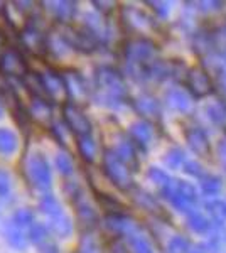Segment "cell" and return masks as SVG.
Wrapping results in <instances>:
<instances>
[{
    "label": "cell",
    "mask_w": 226,
    "mask_h": 253,
    "mask_svg": "<svg viewBox=\"0 0 226 253\" xmlns=\"http://www.w3.org/2000/svg\"><path fill=\"white\" fill-rule=\"evenodd\" d=\"M94 81H96L98 96L96 103H101L105 107H115L117 103L125 98L127 88L123 83V78L118 71H115L110 66H100L96 69L94 75Z\"/></svg>",
    "instance_id": "1"
},
{
    "label": "cell",
    "mask_w": 226,
    "mask_h": 253,
    "mask_svg": "<svg viewBox=\"0 0 226 253\" xmlns=\"http://www.w3.org/2000/svg\"><path fill=\"white\" fill-rule=\"evenodd\" d=\"M17 41L20 44V47H19L20 51L27 52V54L34 56V58L46 56L47 32L41 27L39 15L36 14V12L27 19L26 26L17 32Z\"/></svg>",
    "instance_id": "2"
},
{
    "label": "cell",
    "mask_w": 226,
    "mask_h": 253,
    "mask_svg": "<svg viewBox=\"0 0 226 253\" xmlns=\"http://www.w3.org/2000/svg\"><path fill=\"white\" fill-rule=\"evenodd\" d=\"M26 179L34 189L41 193H47L52 184V172L46 156L41 150L29 152L26 157Z\"/></svg>",
    "instance_id": "3"
},
{
    "label": "cell",
    "mask_w": 226,
    "mask_h": 253,
    "mask_svg": "<svg viewBox=\"0 0 226 253\" xmlns=\"http://www.w3.org/2000/svg\"><path fill=\"white\" fill-rule=\"evenodd\" d=\"M63 29L59 34L63 36L64 41L69 44L73 51L80 52H94L100 46V41L86 29L85 26H71V24H61Z\"/></svg>",
    "instance_id": "4"
},
{
    "label": "cell",
    "mask_w": 226,
    "mask_h": 253,
    "mask_svg": "<svg viewBox=\"0 0 226 253\" xmlns=\"http://www.w3.org/2000/svg\"><path fill=\"white\" fill-rule=\"evenodd\" d=\"M103 172L108 179V182H112L113 186L120 187V189H130L132 186V172L123 162L118 159L115 154L110 150H105L103 156Z\"/></svg>",
    "instance_id": "5"
},
{
    "label": "cell",
    "mask_w": 226,
    "mask_h": 253,
    "mask_svg": "<svg viewBox=\"0 0 226 253\" xmlns=\"http://www.w3.org/2000/svg\"><path fill=\"white\" fill-rule=\"evenodd\" d=\"M0 73L7 80H22L29 73V64L19 47H7L0 56Z\"/></svg>",
    "instance_id": "6"
},
{
    "label": "cell",
    "mask_w": 226,
    "mask_h": 253,
    "mask_svg": "<svg viewBox=\"0 0 226 253\" xmlns=\"http://www.w3.org/2000/svg\"><path fill=\"white\" fill-rule=\"evenodd\" d=\"M63 124L68 126V130L76 137H86L91 133V122L85 115L81 107L64 101L63 103Z\"/></svg>",
    "instance_id": "7"
},
{
    "label": "cell",
    "mask_w": 226,
    "mask_h": 253,
    "mask_svg": "<svg viewBox=\"0 0 226 253\" xmlns=\"http://www.w3.org/2000/svg\"><path fill=\"white\" fill-rule=\"evenodd\" d=\"M61 78H63L64 91H66V101H71V103L80 107L81 101H85L90 95V89L86 86L85 78L75 69L63 71L61 73Z\"/></svg>",
    "instance_id": "8"
},
{
    "label": "cell",
    "mask_w": 226,
    "mask_h": 253,
    "mask_svg": "<svg viewBox=\"0 0 226 253\" xmlns=\"http://www.w3.org/2000/svg\"><path fill=\"white\" fill-rule=\"evenodd\" d=\"M41 78V83H43L44 88V95L49 101H61L66 98V91H64V84H63V78L57 71H54L52 68H43L39 71H36Z\"/></svg>",
    "instance_id": "9"
},
{
    "label": "cell",
    "mask_w": 226,
    "mask_h": 253,
    "mask_svg": "<svg viewBox=\"0 0 226 253\" xmlns=\"http://www.w3.org/2000/svg\"><path fill=\"white\" fill-rule=\"evenodd\" d=\"M29 118H31L32 124H38L43 126H51L52 125V103L44 98H36L31 96L27 108Z\"/></svg>",
    "instance_id": "10"
},
{
    "label": "cell",
    "mask_w": 226,
    "mask_h": 253,
    "mask_svg": "<svg viewBox=\"0 0 226 253\" xmlns=\"http://www.w3.org/2000/svg\"><path fill=\"white\" fill-rule=\"evenodd\" d=\"M154 52V44L145 38L132 39L125 44V56L130 63H143Z\"/></svg>",
    "instance_id": "11"
},
{
    "label": "cell",
    "mask_w": 226,
    "mask_h": 253,
    "mask_svg": "<svg viewBox=\"0 0 226 253\" xmlns=\"http://www.w3.org/2000/svg\"><path fill=\"white\" fill-rule=\"evenodd\" d=\"M112 152L120 159L123 164L129 167L130 172H132V170H137L135 169V167L138 166L137 152H135L134 144L127 137H118L117 140H115V147L112 149Z\"/></svg>",
    "instance_id": "12"
},
{
    "label": "cell",
    "mask_w": 226,
    "mask_h": 253,
    "mask_svg": "<svg viewBox=\"0 0 226 253\" xmlns=\"http://www.w3.org/2000/svg\"><path fill=\"white\" fill-rule=\"evenodd\" d=\"M73 203H75L76 218L81 226L86 228V230H91V228L96 226L100 219H98V214H96V211H94V208L83 198V193L80 196H76V198L73 199Z\"/></svg>",
    "instance_id": "13"
},
{
    "label": "cell",
    "mask_w": 226,
    "mask_h": 253,
    "mask_svg": "<svg viewBox=\"0 0 226 253\" xmlns=\"http://www.w3.org/2000/svg\"><path fill=\"white\" fill-rule=\"evenodd\" d=\"M43 5H47L46 9L59 24H71V20L76 15V2L56 0V2H43Z\"/></svg>",
    "instance_id": "14"
},
{
    "label": "cell",
    "mask_w": 226,
    "mask_h": 253,
    "mask_svg": "<svg viewBox=\"0 0 226 253\" xmlns=\"http://www.w3.org/2000/svg\"><path fill=\"white\" fill-rule=\"evenodd\" d=\"M103 226L106 231L120 236V235H132L134 233V221L125 213H112L106 214L103 219Z\"/></svg>",
    "instance_id": "15"
},
{
    "label": "cell",
    "mask_w": 226,
    "mask_h": 253,
    "mask_svg": "<svg viewBox=\"0 0 226 253\" xmlns=\"http://www.w3.org/2000/svg\"><path fill=\"white\" fill-rule=\"evenodd\" d=\"M186 84L189 86V89H191V91L199 98L206 96L208 93L211 91V81H209L206 71L201 69V68H194V69L189 71Z\"/></svg>",
    "instance_id": "16"
},
{
    "label": "cell",
    "mask_w": 226,
    "mask_h": 253,
    "mask_svg": "<svg viewBox=\"0 0 226 253\" xmlns=\"http://www.w3.org/2000/svg\"><path fill=\"white\" fill-rule=\"evenodd\" d=\"M186 138H187L189 147H191L198 156L206 157L209 154V140H208V135L204 133V130L192 126V128L187 130Z\"/></svg>",
    "instance_id": "17"
},
{
    "label": "cell",
    "mask_w": 226,
    "mask_h": 253,
    "mask_svg": "<svg viewBox=\"0 0 226 253\" xmlns=\"http://www.w3.org/2000/svg\"><path fill=\"white\" fill-rule=\"evenodd\" d=\"M49 219V233L56 235L57 238H68L71 236L73 233V223L69 219V216L66 213H61V214H56L52 218H47Z\"/></svg>",
    "instance_id": "18"
},
{
    "label": "cell",
    "mask_w": 226,
    "mask_h": 253,
    "mask_svg": "<svg viewBox=\"0 0 226 253\" xmlns=\"http://www.w3.org/2000/svg\"><path fill=\"white\" fill-rule=\"evenodd\" d=\"M123 22L135 31H145L150 26V17H147L142 10L134 9V7H125L123 9Z\"/></svg>",
    "instance_id": "19"
},
{
    "label": "cell",
    "mask_w": 226,
    "mask_h": 253,
    "mask_svg": "<svg viewBox=\"0 0 226 253\" xmlns=\"http://www.w3.org/2000/svg\"><path fill=\"white\" fill-rule=\"evenodd\" d=\"M3 233H5V240L7 243L10 245L14 250L17 252H24L27 248V236L24 235L22 230H19L17 226H14L10 221L5 223V228H3Z\"/></svg>",
    "instance_id": "20"
},
{
    "label": "cell",
    "mask_w": 226,
    "mask_h": 253,
    "mask_svg": "<svg viewBox=\"0 0 226 253\" xmlns=\"http://www.w3.org/2000/svg\"><path fill=\"white\" fill-rule=\"evenodd\" d=\"M19 149L17 135L9 128H0V154L5 157L15 154Z\"/></svg>",
    "instance_id": "21"
},
{
    "label": "cell",
    "mask_w": 226,
    "mask_h": 253,
    "mask_svg": "<svg viewBox=\"0 0 226 253\" xmlns=\"http://www.w3.org/2000/svg\"><path fill=\"white\" fill-rule=\"evenodd\" d=\"M39 210H41V213H44V214L47 216V218H52V216H56V214L64 213V210H63V206H61L59 199H57L56 196L49 194V193L41 196Z\"/></svg>",
    "instance_id": "22"
},
{
    "label": "cell",
    "mask_w": 226,
    "mask_h": 253,
    "mask_svg": "<svg viewBox=\"0 0 226 253\" xmlns=\"http://www.w3.org/2000/svg\"><path fill=\"white\" fill-rule=\"evenodd\" d=\"M130 135H132L134 142H137L140 145H147L152 140V137H154V128L147 122H137L130 128Z\"/></svg>",
    "instance_id": "23"
},
{
    "label": "cell",
    "mask_w": 226,
    "mask_h": 253,
    "mask_svg": "<svg viewBox=\"0 0 226 253\" xmlns=\"http://www.w3.org/2000/svg\"><path fill=\"white\" fill-rule=\"evenodd\" d=\"M78 152H80L85 162H88V164L94 162V159H96V142L93 140L91 135L78 137Z\"/></svg>",
    "instance_id": "24"
},
{
    "label": "cell",
    "mask_w": 226,
    "mask_h": 253,
    "mask_svg": "<svg viewBox=\"0 0 226 253\" xmlns=\"http://www.w3.org/2000/svg\"><path fill=\"white\" fill-rule=\"evenodd\" d=\"M10 223L14 226H17L19 230H29V228L34 224V213H32L29 208H20V210L15 211L10 218Z\"/></svg>",
    "instance_id": "25"
},
{
    "label": "cell",
    "mask_w": 226,
    "mask_h": 253,
    "mask_svg": "<svg viewBox=\"0 0 226 253\" xmlns=\"http://www.w3.org/2000/svg\"><path fill=\"white\" fill-rule=\"evenodd\" d=\"M166 98H167V103L172 108L179 110V112H186V110L191 108V101H189L187 95L184 91H181V89H171Z\"/></svg>",
    "instance_id": "26"
},
{
    "label": "cell",
    "mask_w": 226,
    "mask_h": 253,
    "mask_svg": "<svg viewBox=\"0 0 226 253\" xmlns=\"http://www.w3.org/2000/svg\"><path fill=\"white\" fill-rule=\"evenodd\" d=\"M135 108L143 117L159 115V103L150 96H138L137 101H135Z\"/></svg>",
    "instance_id": "27"
},
{
    "label": "cell",
    "mask_w": 226,
    "mask_h": 253,
    "mask_svg": "<svg viewBox=\"0 0 226 253\" xmlns=\"http://www.w3.org/2000/svg\"><path fill=\"white\" fill-rule=\"evenodd\" d=\"M49 236H51V233H49L46 224H43V223H34L27 230V240L31 243H34L36 247H38L39 243H43L44 240H47Z\"/></svg>",
    "instance_id": "28"
},
{
    "label": "cell",
    "mask_w": 226,
    "mask_h": 253,
    "mask_svg": "<svg viewBox=\"0 0 226 253\" xmlns=\"http://www.w3.org/2000/svg\"><path fill=\"white\" fill-rule=\"evenodd\" d=\"M134 199H135V203H137L138 206L143 208V210H147V211H157V210H160L154 196L149 194V193H145V191H142V189H135L134 191Z\"/></svg>",
    "instance_id": "29"
},
{
    "label": "cell",
    "mask_w": 226,
    "mask_h": 253,
    "mask_svg": "<svg viewBox=\"0 0 226 253\" xmlns=\"http://www.w3.org/2000/svg\"><path fill=\"white\" fill-rule=\"evenodd\" d=\"M54 164H56L57 172L63 174V175H71L73 170H75V162H73V159L68 152L57 154L54 159Z\"/></svg>",
    "instance_id": "30"
},
{
    "label": "cell",
    "mask_w": 226,
    "mask_h": 253,
    "mask_svg": "<svg viewBox=\"0 0 226 253\" xmlns=\"http://www.w3.org/2000/svg\"><path fill=\"white\" fill-rule=\"evenodd\" d=\"M51 128V133L52 137L56 138V142L59 145L66 147L68 145V140H69V135H71V132L68 130V126L63 124V122H52V125L49 126Z\"/></svg>",
    "instance_id": "31"
},
{
    "label": "cell",
    "mask_w": 226,
    "mask_h": 253,
    "mask_svg": "<svg viewBox=\"0 0 226 253\" xmlns=\"http://www.w3.org/2000/svg\"><path fill=\"white\" fill-rule=\"evenodd\" d=\"M187 224L194 233H206V231L209 230V226H211L208 219L199 213H194V214L189 216Z\"/></svg>",
    "instance_id": "32"
},
{
    "label": "cell",
    "mask_w": 226,
    "mask_h": 253,
    "mask_svg": "<svg viewBox=\"0 0 226 253\" xmlns=\"http://www.w3.org/2000/svg\"><path fill=\"white\" fill-rule=\"evenodd\" d=\"M221 179L216 177V175H206L201 182V187H203V193L206 196H216L221 191Z\"/></svg>",
    "instance_id": "33"
},
{
    "label": "cell",
    "mask_w": 226,
    "mask_h": 253,
    "mask_svg": "<svg viewBox=\"0 0 226 253\" xmlns=\"http://www.w3.org/2000/svg\"><path fill=\"white\" fill-rule=\"evenodd\" d=\"M164 162H166L167 167H171V169H178L184 164V152L178 147H174V149H171L169 152L166 154V157H164Z\"/></svg>",
    "instance_id": "34"
},
{
    "label": "cell",
    "mask_w": 226,
    "mask_h": 253,
    "mask_svg": "<svg viewBox=\"0 0 226 253\" xmlns=\"http://www.w3.org/2000/svg\"><path fill=\"white\" fill-rule=\"evenodd\" d=\"M80 253H101L100 245L93 235H83L80 240Z\"/></svg>",
    "instance_id": "35"
},
{
    "label": "cell",
    "mask_w": 226,
    "mask_h": 253,
    "mask_svg": "<svg viewBox=\"0 0 226 253\" xmlns=\"http://www.w3.org/2000/svg\"><path fill=\"white\" fill-rule=\"evenodd\" d=\"M129 236H130V247H132L134 253H152L150 245L143 236L135 235V233L129 235Z\"/></svg>",
    "instance_id": "36"
},
{
    "label": "cell",
    "mask_w": 226,
    "mask_h": 253,
    "mask_svg": "<svg viewBox=\"0 0 226 253\" xmlns=\"http://www.w3.org/2000/svg\"><path fill=\"white\" fill-rule=\"evenodd\" d=\"M206 210L209 211V214L213 216V218H216L218 221H225L226 219V205L221 201H209L206 205Z\"/></svg>",
    "instance_id": "37"
},
{
    "label": "cell",
    "mask_w": 226,
    "mask_h": 253,
    "mask_svg": "<svg viewBox=\"0 0 226 253\" xmlns=\"http://www.w3.org/2000/svg\"><path fill=\"white\" fill-rule=\"evenodd\" d=\"M12 194V177L5 169H0V199H7Z\"/></svg>",
    "instance_id": "38"
},
{
    "label": "cell",
    "mask_w": 226,
    "mask_h": 253,
    "mask_svg": "<svg viewBox=\"0 0 226 253\" xmlns=\"http://www.w3.org/2000/svg\"><path fill=\"white\" fill-rule=\"evenodd\" d=\"M147 177H149L155 186H160V189H162V187L166 186L167 182H171V179H169V175H167V172H164L162 169H157V167H152V169H149V172H147Z\"/></svg>",
    "instance_id": "39"
},
{
    "label": "cell",
    "mask_w": 226,
    "mask_h": 253,
    "mask_svg": "<svg viewBox=\"0 0 226 253\" xmlns=\"http://www.w3.org/2000/svg\"><path fill=\"white\" fill-rule=\"evenodd\" d=\"M169 250L172 253H184L189 250V242L184 236H174L169 242Z\"/></svg>",
    "instance_id": "40"
},
{
    "label": "cell",
    "mask_w": 226,
    "mask_h": 253,
    "mask_svg": "<svg viewBox=\"0 0 226 253\" xmlns=\"http://www.w3.org/2000/svg\"><path fill=\"white\" fill-rule=\"evenodd\" d=\"M38 252L39 253H59V248H57V245L54 243V240L49 236L47 240H44L43 243L38 245Z\"/></svg>",
    "instance_id": "41"
},
{
    "label": "cell",
    "mask_w": 226,
    "mask_h": 253,
    "mask_svg": "<svg viewBox=\"0 0 226 253\" xmlns=\"http://www.w3.org/2000/svg\"><path fill=\"white\" fill-rule=\"evenodd\" d=\"M184 172L189 174V175H196V177H199L201 175V166L198 164V162H187L186 166H184Z\"/></svg>",
    "instance_id": "42"
},
{
    "label": "cell",
    "mask_w": 226,
    "mask_h": 253,
    "mask_svg": "<svg viewBox=\"0 0 226 253\" xmlns=\"http://www.w3.org/2000/svg\"><path fill=\"white\" fill-rule=\"evenodd\" d=\"M112 253H129V248L122 240H115L112 243Z\"/></svg>",
    "instance_id": "43"
},
{
    "label": "cell",
    "mask_w": 226,
    "mask_h": 253,
    "mask_svg": "<svg viewBox=\"0 0 226 253\" xmlns=\"http://www.w3.org/2000/svg\"><path fill=\"white\" fill-rule=\"evenodd\" d=\"M152 5H155L154 9L159 15H166L167 12H169V3H166V2H154Z\"/></svg>",
    "instance_id": "44"
},
{
    "label": "cell",
    "mask_w": 226,
    "mask_h": 253,
    "mask_svg": "<svg viewBox=\"0 0 226 253\" xmlns=\"http://www.w3.org/2000/svg\"><path fill=\"white\" fill-rule=\"evenodd\" d=\"M93 5H96V9L100 12H105V14H108V12L113 10L112 2H93Z\"/></svg>",
    "instance_id": "45"
},
{
    "label": "cell",
    "mask_w": 226,
    "mask_h": 253,
    "mask_svg": "<svg viewBox=\"0 0 226 253\" xmlns=\"http://www.w3.org/2000/svg\"><path fill=\"white\" fill-rule=\"evenodd\" d=\"M7 47H9V46H7V36L0 31V56L3 54V51H5Z\"/></svg>",
    "instance_id": "46"
},
{
    "label": "cell",
    "mask_w": 226,
    "mask_h": 253,
    "mask_svg": "<svg viewBox=\"0 0 226 253\" xmlns=\"http://www.w3.org/2000/svg\"><path fill=\"white\" fill-rule=\"evenodd\" d=\"M187 253H208V250L204 245H194L191 250H187Z\"/></svg>",
    "instance_id": "47"
},
{
    "label": "cell",
    "mask_w": 226,
    "mask_h": 253,
    "mask_svg": "<svg viewBox=\"0 0 226 253\" xmlns=\"http://www.w3.org/2000/svg\"><path fill=\"white\" fill-rule=\"evenodd\" d=\"M220 159L223 161V164H226V142L220 144Z\"/></svg>",
    "instance_id": "48"
},
{
    "label": "cell",
    "mask_w": 226,
    "mask_h": 253,
    "mask_svg": "<svg viewBox=\"0 0 226 253\" xmlns=\"http://www.w3.org/2000/svg\"><path fill=\"white\" fill-rule=\"evenodd\" d=\"M3 115H5V105H3L2 98H0V118H3Z\"/></svg>",
    "instance_id": "49"
},
{
    "label": "cell",
    "mask_w": 226,
    "mask_h": 253,
    "mask_svg": "<svg viewBox=\"0 0 226 253\" xmlns=\"http://www.w3.org/2000/svg\"><path fill=\"white\" fill-rule=\"evenodd\" d=\"M3 12H5V3L0 2V14H3Z\"/></svg>",
    "instance_id": "50"
}]
</instances>
